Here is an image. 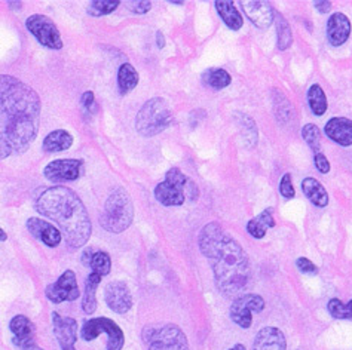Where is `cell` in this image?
Here are the masks:
<instances>
[{"label":"cell","instance_id":"cell-1","mask_svg":"<svg viewBox=\"0 0 352 350\" xmlns=\"http://www.w3.org/2000/svg\"><path fill=\"white\" fill-rule=\"evenodd\" d=\"M198 247L214 273L217 290L227 299L242 295L251 282L247 252L218 223H208L198 236Z\"/></svg>","mask_w":352,"mask_h":350},{"label":"cell","instance_id":"cell-2","mask_svg":"<svg viewBox=\"0 0 352 350\" xmlns=\"http://www.w3.org/2000/svg\"><path fill=\"white\" fill-rule=\"evenodd\" d=\"M0 118L3 124L2 133L14 152H27L39 131V94L20 79L0 75Z\"/></svg>","mask_w":352,"mask_h":350},{"label":"cell","instance_id":"cell-3","mask_svg":"<svg viewBox=\"0 0 352 350\" xmlns=\"http://www.w3.org/2000/svg\"><path fill=\"white\" fill-rule=\"evenodd\" d=\"M36 211L60 226L70 248L77 250L90 241V214L72 189L55 186L43 190L36 200Z\"/></svg>","mask_w":352,"mask_h":350},{"label":"cell","instance_id":"cell-4","mask_svg":"<svg viewBox=\"0 0 352 350\" xmlns=\"http://www.w3.org/2000/svg\"><path fill=\"white\" fill-rule=\"evenodd\" d=\"M155 198L164 206H181L186 199L195 202L199 198V189L195 181L179 168H171L166 172L165 180L155 187Z\"/></svg>","mask_w":352,"mask_h":350},{"label":"cell","instance_id":"cell-5","mask_svg":"<svg viewBox=\"0 0 352 350\" xmlns=\"http://www.w3.org/2000/svg\"><path fill=\"white\" fill-rule=\"evenodd\" d=\"M134 204L128 191L122 187L114 189L105 199L100 224L104 230L110 233L125 232L133 223Z\"/></svg>","mask_w":352,"mask_h":350},{"label":"cell","instance_id":"cell-6","mask_svg":"<svg viewBox=\"0 0 352 350\" xmlns=\"http://www.w3.org/2000/svg\"><path fill=\"white\" fill-rule=\"evenodd\" d=\"M173 113L168 104L161 97L146 101L136 118V128L143 137H155L173 124Z\"/></svg>","mask_w":352,"mask_h":350},{"label":"cell","instance_id":"cell-7","mask_svg":"<svg viewBox=\"0 0 352 350\" xmlns=\"http://www.w3.org/2000/svg\"><path fill=\"white\" fill-rule=\"evenodd\" d=\"M143 341L147 350H189L186 334L174 323L143 329Z\"/></svg>","mask_w":352,"mask_h":350},{"label":"cell","instance_id":"cell-8","mask_svg":"<svg viewBox=\"0 0 352 350\" xmlns=\"http://www.w3.org/2000/svg\"><path fill=\"white\" fill-rule=\"evenodd\" d=\"M108 334V350H122L125 345V334L116 322L109 318H94L86 321L81 329L85 341H92L101 334Z\"/></svg>","mask_w":352,"mask_h":350},{"label":"cell","instance_id":"cell-9","mask_svg":"<svg viewBox=\"0 0 352 350\" xmlns=\"http://www.w3.org/2000/svg\"><path fill=\"white\" fill-rule=\"evenodd\" d=\"M265 310V300L257 294H242L234 299L229 308V317L232 322L242 329H249L253 325V313H262Z\"/></svg>","mask_w":352,"mask_h":350},{"label":"cell","instance_id":"cell-10","mask_svg":"<svg viewBox=\"0 0 352 350\" xmlns=\"http://www.w3.org/2000/svg\"><path fill=\"white\" fill-rule=\"evenodd\" d=\"M25 27H27V30L38 39L40 45H43L45 48L58 51L64 46L63 39H61V34H60V30L57 29L55 23L47 15H42V14L30 15L29 18L25 20Z\"/></svg>","mask_w":352,"mask_h":350},{"label":"cell","instance_id":"cell-11","mask_svg":"<svg viewBox=\"0 0 352 350\" xmlns=\"http://www.w3.org/2000/svg\"><path fill=\"white\" fill-rule=\"evenodd\" d=\"M47 299L52 303L60 304L64 301H75L81 295L77 285V279L73 270H66V272L58 278V281L47 286L45 290Z\"/></svg>","mask_w":352,"mask_h":350},{"label":"cell","instance_id":"cell-12","mask_svg":"<svg viewBox=\"0 0 352 350\" xmlns=\"http://www.w3.org/2000/svg\"><path fill=\"white\" fill-rule=\"evenodd\" d=\"M84 162L81 159H58L49 162L43 175L51 183H66V181H75L81 177Z\"/></svg>","mask_w":352,"mask_h":350},{"label":"cell","instance_id":"cell-13","mask_svg":"<svg viewBox=\"0 0 352 350\" xmlns=\"http://www.w3.org/2000/svg\"><path fill=\"white\" fill-rule=\"evenodd\" d=\"M104 299L110 310L118 314H125L133 308V295L128 285L122 281H112L108 284L104 290Z\"/></svg>","mask_w":352,"mask_h":350},{"label":"cell","instance_id":"cell-14","mask_svg":"<svg viewBox=\"0 0 352 350\" xmlns=\"http://www.w3.org/2000/svg\"><path fill=\"white\" fill-rule=\"evenodd\" d=\"M52 323H54V334L57 337L61 350H76L77 338V322L73 318L61 317L60 313H52Z\"/></svg>","mask_w":352,"mask_h":350},{"label":"cell","instance_id":"cell-15","mask_svg":"<svg viewBox=\"0 0 352 350\" xmlns=\"http://www.w3.org/2000/svg\"><path fill=\"white\" fill-rule=\"evenodd\" d=\"M241 5L245 16L257 29H268L275 20L274 8L271 6L269 2H263V0H247V2H241Z\"/></svg>","mask_w":352,"mask_h":350},{"label":"cell","instance_id":"cell-16","mask_svg":"<svg viewBox=\"0 0 352 350\" xmlns=\"http://www.w3.org/2000/svg\"><path fill=\"white\" fill-rule=\"evenodd\" d=\"M27 230L32 233V236L42 241L47 247L51 248L58 247L61 243V238H63V234H61V232L55 226H52L48 221L36 217H32L27 220Z\"/></svg>","mask_w":352,"mask_h":350},{"label":"cell","instance_id":"cell-17","mask_svg":"<svg viewBox=\"0 0 352 350\" xmlns=\"http://www.w3.org/2000/svg\"><path fill=\"white\" fill-rule=\"evenodd\" d=\"M351 21L345 14H333L327 21V30L325 36L331 46H342L349 39Z\"/></svg>","mask_w":352,"mask_h":350},{"label":"cell","instance_id":"cell-18","mask_svg":"<svg viewBox=\"0 0 352 350\" xmlns=\"http://www.w3.org/2000/svg\"><path fill=\"white\" fill-rule=\"evenodd\" d=\"M253 350H287L284 332L277 327L262 328L254 337Z\"/></svg>","mask_w":352,"mask_h":350},{"label":"cell","instance_id":"cell-19","mask_svg":"<svg viewBox=\"0 0 352 350\" xmlns=\"http://www.w3.org/2000/svg\"><path fill=\"white\" fill-rule=\"evenodd\" d=\"M10 328L12 332V341L15 346L25 347L34 343V337H36V327L34 323L23 314H16L10 322Z\"/></svg>","mask_w":352,"mask_h":350},{"label":"cell","instance_id":"cell-20","mask_svg":"<svg viewBox=\"0 0 352 350\" xmlns=\"http://www.w3.org/2000/svg\"><path fill=\"white\" fill-rule=\"evenodd\" d=\"M324 133L331 142L342 147L352 146V120L347 118H331L324 126Z\"/></svg>","mask_w":352,"mask_h":350},{"label":"cell","instance_id":"cell-21","mask_svg":"<svg viewBox=\"0 0 352 350\" xmlns=\"http://www.w3.org/2000/svg\"><path fill=\"white\" fill-rule=\"evenodd\" d=\"M73 146V135L66 129H55L43 139V150L48 153H60Z\"/></svg>","mask_w":352,"mask_h":350},{"label":"cell","instance_id":"cell-22","mask_svg":"<svg viewBox=\"0 0 352 350\" xmlns=\"http://www.w3.org/2000/svg\"><path fill=\"white\" fill-rule=\"evenodd\" d=\"M302 190L305 196L311 200V202L318 206V208H324L329 205V193L327 190L324 189V186L318 180H315L312 177H307L302 181Z\"/></svg>","mask_w":352,"mask_h":350},{"label":"cell","instance_id":"cell-23","mask_svg":"<svg viewBox=\"0 0 352 350\" xmlns=\"http://www.w3.org/2000/svg\"><path fill=\"white\" fill-rule=\"evenodd\" d=\"M214 5H216V10L220 15V18L223 20V23L227 25L229 29L234 31H238L242 27V24H244L242 16L232 2H220V0H217Z\"/></svg>","mask_w":352,"mask_h":350},{"label":"cell","instance_id":"cell-24","mask_svg":"<svg viewBox=\"0 0 352 350\" xmlns=\"http://www.w3.org/2000/svg\"><path fill=\"white\" fill-rule=\"evenodd\" d=\"M101 282V276L90 273L85 281V294L82 299V309L86 314H92L97 310V288Z\"/></svg>","mask_w":352,"mask_h":350},{"label":"cell","instance_id":"cell-25","mask_svg":"<svg viewBox=\"0 0 352 350\" xmlns=\"http://www.w3.org/2000/svg\"><path fill=\"white\" fill-rule=\"evenodd\" d=\"M138 85V73L137 70L125 63L119 67V72H118V88H119V92L122 95H125L128 92H131L134 90V88Z\"/></svg>","mask_w":352,"mask_h":350},{"label":"cell","instance_id":"cell-26","mask_svg":"<svg viewBox=\"0 0 352 350\" xmlns=\"http://www.w3.org/2000/svg\"><path fill=\"white\" fill-rule=\"evenodd\" d=\"M307 103H310V107L316 116H323L327 111V98H325V94L320 85L315 83L307 90Z\"/></svg>","mask_w":352,"mask_h":350},{"label":"cell","instance_id":"cell-27","mask_svg":"<svg viewBox=\"0 0 352 350\" xmlns=\"http://www.w3.org/2000/svg\"><path fill=\"white\" fill-rule=\"evenodd\" d=\"M204 83L214 88V90H223V88L229 86L232 82V77L225 68H210L202 76Z\"/></svg>","mask_w":352,"mask_h":350},{"label":"cell","instance_id":"cell-28","mask_svg":"<svg viewBox=\"0 0 352 350\" xmlns=\"http://www.w3.org/2000/svg\"><path fill=\"white\" fill-rule=\"evenodd\" d=\"M235 118L238 120V125L241 128L242 137L245 138V143L253 147L257 142V128L256 124H254V120L250 116L244 115V113H236Z\"/></svg>","mask_w":352,"mask_h":350},{"label":"cell","instance_id":"cell-29","mask_svg":"<svg viewBox=\"0 0 352 350\" xmlns=\"http://www.w3.org/2000/svg\"><path fill=\"white\" fill-rule=\"evenodd\" d=\"M91 272L97 273L99 276H108L112 270V258L105 251H97L90 262Z\"/></svg>","mask_w":352,"mask_h":350},{"label":"cell","instance_id":"cell-30","mask_svg":"<svg viewBox=\"0 0 352 350\" xmlns=\"http://www.w3.org/2000/svg\"><path fill=\"white\" fill-rule=\"evenodd\" d=\"M277 34H278V49L286 51L292 46L293 33L290 24L283 15H277Z\"/></svg>","mask_w":352,"mask_h":350},{"label":"cell","instance_id":"cell-31","mask_svg":"<svg viewBox=\"0 0 352 350\" xmlns=\"http://www.w3.org/2000/svg\"><path fill=\"white\" fill-rule=\"evenodd\" d=\"M302 137L305 139V143L310 146L312 150L316 153H320L321 150V131L315 124H306L302 128Z\"/></svg>","mask_w":352,"mask_h":350},{"label":"cell","instance_id":"cell-32","mask_svg":"<svg viewBox=\"0 0 352 350\" xmlns=\"http://www.w3.org/2000/svg\"><path fill=\"white\" fill-rule=\"evenodd\" d=\"M327 310L334 319H352V300L345 304L339 299H331L327 303Z\"/></svg>","mask_w":352,"mask_h":350},{"label":"cell","instance_id":"cell-33","mask_svg":"<svg viewBox=\"0 0 352 350\" xmlns=\"http://www.w3.org/2000/svg\"><path fill=\"white\" fill-rule=\"evenodd\" d=\"M119 5H121V2H109V0H95V2H91L90 6H88V14H90L91 16L109 15L113 11H116Z\"/></svg>","mask_w":352,"mask_h":350},{"label":"cell","instance_id":"cell-34","mask_svg":"<svg viewBox=\"0 0 352 350\" xmlns=\"http://www.w3.org/2000/svg\"><path fill=\"white\" fill-rule=\"evenodd\" d=\"M279 193L283 195L286 199H292L296 196V191L293 187L292 181V174H286L283 178L279 181Z\"/></svg>","mask_w":352,"mask_h":350},{"label":"cell","instance_id":"cell-35","mask_svg":"<svg viewBox=\"0 0 352 350\" xmlns=\"http://www.w3.org/2000/svg\"><path fill=\"white\" fill-rule=\"evenodd\" d=\"M247 232L253 236V238L263 239V238H265V234H266V227L263 226L257 220V217H256V218H253V220H250L247 223Z\"/></svg>","mask_w":352,"mask_h":350},{"label":"cell","instance_id":"cell-36","mask_svg":"<svg viewBox=\"0 0 352 350\" xmlns=\"http://www.w3.org/2000/svg\"><path fill=\"white\" fill-rule=\"evenodd\" d=\"M296 267L299 269V272H302L305 275H316L318 273V267H316L310 258L301 257L296 260Z\"/></svg>","mask_w":352,"mask_h":350},{"label":"cell","instance_id":"cell-37","mask_svg":"<svg viewBox=\"0 0 352 350\" xmlns=\"http://www.w3.org/2000/svg\"><path fill=\"white\" fill-rule=\"evenodd\" d=\"M127 8L131 12L142 15L151 11L152 2H149V0H134V2H127Z\"/></svg>","mask_w":352,"mask_h":350},{"label":"cell","instance_id":"cell-38","mask_svg":"<svg viewBox=\"0 0 352 350\" xmlns=\"http://www.w3.org/2000/svg\"><path fill=\"white\" fill-rule=\"evenodd\" d=\"M314 163L316 166V170H318L321 174H327L330 172V162L327 157H325L323 153H316L314 157Z\"/></svg>","mask_w":352,"mask_h":350},{"label":"cell","instance_id":"cell-39","mask_svg":"<svg viewBox=\"0 0 352 350\" xmlns=\"http://www.w3.org/2000/svg\"><path fill=\"white\" fill-rule=\"evenodd\" d=\"M14 153V148L11 143L8 142V138L3 135V133H0V159H6L8 156H11Z\"/></svg>","mask_w":352,"mask_h":350},{"label":"cell","instance_id":"cell-40","mask_svg":"<svg viewBox=\"0 0 352 350\" xmlns=\"http://www.w3.org/2000/svg\"><path fill=\"white\" fill-rule=\"evenodd\" d=\"M257 220L266 227V229H269V227H275V220H274V215H272V209L268 208L263 211Z\"/></svg>","mask_w":352,"mask_h":350},{"label":"cell","instance_id":"cell-41","mask_svg":"<svg viewBox=\"0 0 352 350\" xmlns=\"http://www.w3.org/2000/svg\"><path fill=\"white\" fill-rule=\"evenodd\" d=\"M94 103H95V98H94V94H92L91 91H88V92L82 94L81 104H82V107H84L86 111H91V109H92V106H94Z\"/></svg>","mask_w":352,"mask_h":350},{"label":"cell","instance_id":"cell-42","mask_svg":"<svg viewBox=\"0 0 352 350\" xmlns=\"http://www.w3.org/2000/svg\"><path fill=\"white\" fill-rule=\"evenodd\" d=\"M314 6L321 14H329L331 10V2H329V0H316V2H314Z\"/></svg>","mask_w":352,"mask_h":350},{"label":"cell","instance_id":"cell-43","mask_svg":"<svg viewBox=\"0 0 352 350\" xmlns=\"http://www.w3.org/2000/svg\"><path fill=\"white\" fill-rule=\"evenodd\" d=\"M92 256H94V250H92V248H86V250L84 251V254H82V257H81L82 265L90 266V262H91Z\"/></svg>","mask_w":352,"mask_h":350},{"label":"cell","instance_id":"cell-44","mask_svg":"<svg viewBox=\"0 0 352 350\" xmlns=\"http://www.w3.org/2000/svg\"><path fill=\"white\" fill-rule=\"evenodd\" d=\"M156 42H158V48H160V49H162L164 46H165V38H164V34L161 33V31H158L156 33Z\"/></svg>","mask_w":352,"mask_h":350},{"label":"cell","instance_id":"cell-45","mask_svg":"<svg viewBox=\"0 0 352 350\" xmlns=\"http://www.w3.org/2000/svg\"><path fill=\"white\" fill-rule=\"evenodd\" d=\"M21 350H45V349H42V347H39L38 345H30V346H25V347H23Z\"/></svg>","mask_w":352,"mask_h":350},{"label":"cell","instance_id":"cell-46","mask_svg":"<svg viewBox=\"0 0 352 350\" xmlns=\"http://www.w3.org/2000/svg\"><path fill=\"white\" fill-rule=\"evenodd\" d=\"M8 239V234L5 233V230L0 227V242H5Z\"/></svg>","mask_w":352,"mask_h":350},{"label":"cell","instance_id":"cell-47","mask_svg":"<svg viewBox=\"0 0 352 350\" xmlns=\"http://www.w3.org/2000/svg\"><path fill=\"white\" fill-rule=\"evenodd\" d=\"M227 350H247V349H245L242 345H234L231 349H227Z\"/></svg>","mask_w":352,"mask_h":350},{"label":"cell","instance_id":"cell-48","mask_svg":"<svg viewBox=\"0 0 352 350\" xmlns=\"http://www.w3.org/2000/svg\"><path fill=\"white\" fill-rule=\"evenodd\" d=\"M8 3H10L11 5V8H16V10H20V8H21V2H8Z\"/></svg>","mask_w":352,"mask_h":350},{"label":"cell","instance_id":"cell-49","mask_svg":"<svg viewBox=\"0 0 352 350\" xmlns=\"http://www.w3.org/2000/svg\"><path fill=\"white\" fill-rule=\"evenodd\" d=\"M170 3H171V5H184V2H173V0H171Z\"/></svg>","mask_w":352,"mask_h":350}]
</instances>
